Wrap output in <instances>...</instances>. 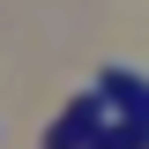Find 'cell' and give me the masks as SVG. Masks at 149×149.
Listing matches in <instances>:
<instances>
[{"label": "cell", "mask_w": 149, "mask_h": 149, "mask_svg": "<svg viewBox=\"0 0 149 149\" xmlns=\"http://www.w3.org/2000/svg\"><path fill=\"white\" fill-rule=\"evenodd\" d=\"M97 127H104V97H74L67 112H60V127H52V142L45 149H97Z\"/></svg>", "instance_id": "6da1fadb"}, {"label": "cell", "mask_w": 149, "mask_h": 149, "mask_svg": "<svg viewBox=\"0 0 149 149\" xmlns=\"http://www.w3.org/2000/svg\"><path fill=\"white\" fill-rule=\"evenodd\" d=\"M97 97H104V104H119L127 112V127H149V82L134 67H112L104 82H97Z\"/></svg>", "instance_id": "7a4b0ae2"}, {"label": "cell", "mask_w": 149, "mask_h": 149, "mask_svg": "<svg viewBox=\"0 0 149 149\" xmlns=\"http://www.w3.org/2000/svg\"><path fill=\"white\" fill-rule=\"evenodd\" d=\"M97 149H149V127H127V119H119L112 134H97Z\"/></svg>", "instance_id": "3957f363"}]
</instances>
